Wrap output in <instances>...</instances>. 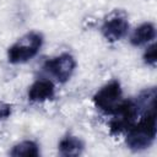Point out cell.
<instances>
[{
	"label": "cell",
	"instance_id": "cell-6",
	"mask_svg": "<svg viewBox=\"0 0 157 157\" xmlns=\"http://www.w3.org/2000/svg\"><path fill=\"white\" fill-rule=\"evenodd\" d=\"M129 29V22L124 12L114 11L109 17H107L101 27L102 34L109 42H117L125 37Z\"/></svg>",
	"mask_w": 157,
	"mask_h": 157
},
{
	"label": "cell",
	"instance_id": "cell-11",
	"mask_svg": "<svg viewBox=\"0 0 157 157\" xmlns=\"http://www.w3.org/2000/svg\"><path fill=\"white\" fill-rule=\"evenodd\" d=\"M144 60L147 65H151V66H156V61H157V55H156V44H151L145 54H144Z\"/></svg>",
	"mask_w": 157,
	"mask_h": 157
},
{
	"label": "cell",
	"instance_id": "cell-12",
	"mask_svg": "<svg viewBox=\"0 0 157 157\" xmlns=\"http://www.w3.org/2000/svg\"><path fill=\"white\" fill-rule=\"evenodd\" d=\"M11 114V105L6 103H0V120L9 118Z\"/></svg>",
	"mask_w": 157,
	"mask_h": 157
},
{
	"label": "cell",
	"instance_id": "cell-4",
	"mask_svg": "<svg viewBox=\"0 0 157 157\" xmlns=\"http://www.w3.org/2000/svg\"><path fill=\"white\" fill-rule=\"evenodd\" d=\"M123 102V91L118 80H112L93 96L94 105L105 114H113Z\"/></svg>",
	"mask_w": 157,
	"mask_h": 157
},
{
	"label": "cell",
	"instance_id": "cell-2",
	"mask_svg": "<svg viewBox=\"0 0 157 157\" xmlns=\"http://www.w3.org/2000/svg\"><path fill=\"white\" fill-rule=\"evenodd\" d=\"M145 112L146 110H144L137 98L123 101L118 109L112 114L113 119L109 124L110 132L113 135H119L123 131L129 130L137 121V118Z\"/></svg>",
	"mask_w": 157,
	"mask_h": 157
},
{
	"label": "cell",
	"instance_id": "cell-1",
	"mask_svg": "<svg viewBox=\"0 0 157 157\" xmlns=\"http://www.w3.org/2000/svg\"><path fill=\"white\" fill-rule=\"evenodd\" d=\"M156 107H152L128 130V146L132 151H141L150 147L156 139Z\"/></svg>",
	"mask_w": 157,
	"mask_h": 157
},
{
	"label": "cell",
	"instance_id": "cell-3",
	"mask_svg": "<svg viewBox=\"0 0 157 157\" xmlns=\"http://www.w3.org/2000/svg\"><path fill=\"white\" fill-rule=\"evenodd\" d=\"M43 44V36L38 32H28L13 43L7 50V60L11 64H22L37 55Z\"/></svg>",
	"mask_w": 157,
	"mask_h": 157
},
{
	"label": "cell",
	"instance_id": "cell-10",
	"mask_svg": "<svg viewBox=\"0 0 157 157\" xmlns=\"http://www.w3.org/2000/svg\"><path fill=\"white\" fill-rule=\"evenodd\" d=\"M10 155L13 157H38L39 156V150H38V145L33 141L26 140L22 141L17 145H15L12 147V150L10 151Z\"/></svg>",
	"mask_w": 157,
	"mask_h": 157
},
{
	"label": "cell",
	"instance_id": "cell-9",
	"mask_svg": "<svg viewBox=\"0 0 157 157\" xmlns=\"http://www.w3.org/2000/svg\"><path fill=\"white\" fill-rule=\"evenodd\" d=\"M83 151V142L72 135L65 136L59 144V152L63 156H78Z\"/></svg>",
	"mask_w": 157,
	"mask_h": 157
},
{
	"label": "cell",
	"instance_id": "cell-5",
	"mask_svg": "<svg viewBox=\"0 0 157 157\" xmlns=\"http://www.w3.org/2000/svg\"><path fill=\"white\" fill-rule=\"evenodd\" d=\"M75 66H76V63H75L74 56L67 53H64V54H60L55 58L47 60L43 65V69L49 75L55 77L56 81L66 82L71 77L75 70Z\"/></svg>",
	"mask_w": 157,
	"mask_h": 157
},
{
	"label": "cell",
	"instance_id": "cell-7",
	"mask_svg": "<svg viewBox=\"0 0 157 157\" xmlns=\"http://www.w3.org/2000/svg\"><path fill=\"white\" fill-rule=\"evenodd\" d=\"M55 94L54 83L50 80L42 78L33 82L28 90V99L32 102H44L53 99Z\"/></svg>",
	"mask_w": 157,
	"mask_h": 157
},
{
	"label": "cell",
	"instance_id": "cell-8",
	"mask_svg": "<svg viewBox=\"0 0 157 157\" xmlns=\"http://www.w3.org/2000/svg\"><path fill=\"white\" fill-rule=\"evenodd\" d=\"M156 37V28L155 25L151 22H145L142 25H140L134 33L130 37V42L132 45H144L151 40H153Z\"/></svg>",
	"mask_w": 157,
	"mask_h": 157
}]
</instances>
